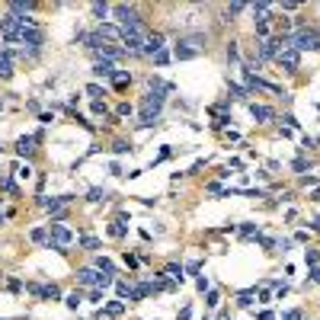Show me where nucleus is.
<instances>
[{"label": "nucleus", "instance_id": "17", "mask_svg": "<svg viewBox=\"0 0 320 320\" xmlns=\"http://www.w3.org/2000/svg\"><path fill=\"white\" fill-rule=\"evenodd\" d=\"M29 240H32V244H45L48 247V228H32L29 231Z\"/></svg>", "mask_w": 320, "mask_h": 320}, {"label": "nucleus", "instance_id": "2", "mask_svg": "<svg viewBox=\"0 0 320 320\" xmlns=\"http://www.w3.org/2000/svg\"><path fill=\"white\" fill-rule=\"evenodd\" d=\"M71 244H74V231H71L68 224H61V221H52V224H48V250L64 253Z\"/></svg>", "mask_w": 320, "mask_h": 320}, {"label": "nucleus", "instance_id": "46", "mask_svg": "<svg viewBox=\"0 0 320 320\" xmlns=\"http://www.w3.org/2000/svg\"><path fill=\"white\" fill-rule=\"evenodd\" d=\"M237 54H240V52H237V42H231V45H228V58H231V61H237Z\"/></svg>", "mask_w": 320, "mask_h": 320}, {"label": "nucleus", "instance_id": "49", "mask_svg": "<svg viewBox=\"0 0 320 320\" xmlns=\"http://www.w3.org/2000/svg\"><path fill=\"white\" fill-rule=\"evenodd\" d=\"M186 269H189L192 275H198V272H202V263H198V259H196V263H189V266H186Z\"/></svg>", "mask_w": 320, "mask_h": 320}, {"label": "nucleus", "instance_id": "55", "mask_svg": "<svg viewBox=\"0 0 320 320\" xmlns=\"http://www.w3.org/2000/svg\"><path fill=\"white\" fill-rule=\"evenodd\" d=\"M0 320H26V317H0Z\"/></svg>", "mask_w": 320, "mask_h": 320}, {"label": "nucleus", "instance_id": "43", "mask_svg": "<svg viewBox=\"0 0 320 320\" xmlns=\"http://www.w3.org/2000/svg\"><path fill=\"white\" fill-rule=\"evenodd\" d=\"M196 288L198 291H208V279H205V275H198V279H196Z\"/></svg>", "mask_w": 320, "mask_h": 320}, {"label": "nucleus", "instance_id": "34", "mask_svg": "<svg viewBox=\"0 0 320 320\" xmlns=\"http://www.w3.org/2000/svg\"><path fill=\"white\" fill-rule=\"evenodd\" d=\"M170 58H173V54H170L167 48H163V52H157V54H154V64H167Z\"/></svg>", "mask_w": 320, "mask_h": 320}, {"label": "nucleus", "instance_id": "29", "mask_svg": "<svg viewBox=\"0 0 320 320\" xmlns=\"http://www.w3.org/2000/svg\"><path fill=\"white\" fill-rule=\"evenodd\" d=\"M0 189H3V192H10V196H16V183L10 179V176H3V179H0Z\"/></svg>", "mask_w": 320, "mask_h": 320}, {"label": "nucleus", "instance_id": "33", "mask_svg": "<svg viewBox=\"0 0 320 320\" xmlns=\"http://www.w3.org/2000/svg\"><path fill=\"white\" fill-rule=\"evenodd\" d=\"M205 304H208V307H218V304H221V295L208 288V301H205Z\"/></svg>", "mask_w": 320, "mask_h": 320}, {"label": "nucleus", "instance_id": "3", "mask_svg": "<svg viewBox=\"0 0 320 320\" xmlns=\"http://www.w3.org/2000/svg\"><path fill=\"white\" fill-rule=\"evenodd\" d=\"M112 16H115V26H119V29H141V32H147V29H144V19L138 16L135 7L115 3V7H112Z\"/></svg>", "mask_w": 320, "mask_h": 320}, {"label": "nucleus", "instance_id": "22", "mask_svg": "<svg viewBox=\"0 0 320 320\" xmlns=\"http://www.w3.org/2000/svg\"><path fill=\"white\" fill-rule=\"evenodd\" d=\"M87 96H90L93 103H99V96H106V90H103L99 84H87Z\"/></svg>", "mask_w": 320, "mask_h": 320}, {"label": "nucleus", "instance_id": "23", "mask_svg": "<svg viewBox=\"0 0 320 320\" xmlns=\"http://www.w3.org/2000/svg\"><path fill=\"white\" fill-rule=\"evenodd\" d=\"M311 167H314V163H311V160H304V157H298L295 163H291V170H295V173H311Z\"/></svg>", "mask_w": 320, "mask_h": 320}, {"label": "nucleus", "instance_id": "24", "mask_svg": "<svg viewBox=\"0 0 320 320\" xmlns=\"http://www.w3.org/2000/svg\"><path fill=\"white\" fill-rule=\"evenodd\" d=\"M231 96H234V99H247V96H250V90L240 87V84H231Z\"/></svg>", "mask_w": 320, "mask_h": 320}, {"label": "nucleus", "instance_id": "48", "mask_svg": "<svg viewBox=\"0 0 320 320\" xmlns=\"http://www.w3.org/2000/svg\"><path fill=\"white\" fill-rule=\"evenodd\" d=\"M240 10H244V3H231V7H228V16H237Z\"/></svg>", "mask_w": 320, "mask_h": 320}, {"label": "nucleus", "instance_id": "6", "mask_svg": "<svg viewBox=\"0 0 320 320\" xmlns=\"http://www.w3.org/2000/svg\"><path fill=\"white\" fill-rule=\"evenodd\" d=\"M99 275H103V272H96L93 266H84V269H77V285H80V288H96Z\"/></svg>", "mask_w": 320, "mask_h": 320}, {"label": "nucleus", "instance_id": "47", "mask_svg": "<svg viewBox=\"0 0 320 320\" xmlns=\"http://www.w3.org/2000/svg\"><path fill=\"white\" fill-rule=\"evenodd\" d=\"M301 186H311L314 189V186H317V176H301Z\"/></svg>", "mask_w": 320, "mask_h": 320}, {"label": "nucleus", "instance_id": "36", "mask_svg": "<svg viewBox=\"0 0 320 320\" xmlns=\"http://www.w3.org/2000/svg\"><path fill=\"white\" fill-rule=\"evenodd\" d=\"M90 112H93V115H106L109 109H106V103H93V106H90Z\"/></svg>", "mask_w": 320, "mask_h": 320}, {"label": "nucleus", "instance_id": "4", "mask_svg": "<svg viewBox=\"0 0 320 320\" xmlns=\"http://www.w3.org/2000/svg\"><path fill=\"white\" fill-rule=\"evenodd\" d=\"M291 48L295 52H317L320 48V38L314 29H298L295 36H291Z\"/></svg>", "mask_w": 320, "mask_h": 320}, {"label": "nucleus", "instance_id": "45", "mask_svg": "<svg viewBox=\"0 0 320 320\" xmlns=\"http://www.w3.org/2000/svg\"><path fill=\"white\" fill-rule=\"evenodd\" d=\"M7 288H10V291H23V282H19V279H10Z\"/></svg>", "mask_w": 320, "mask_h": 320}, {"label": "nucleus", "instance_id": "51", "mask_svg": "<svg viewBox=\"0 0 320 320\" xmlns=\"http://www.w3.org/2000/svg\"><path fill=\"white\" fill-rule=\"evenodd\" d=\"M256 317H259V320H275V317H272V311H259Z\"/></svg>", "mask_w": 320, "mask_h": 320}, {"label": "nucleus", "instance_id": "38", "mask_svg": "<svg viewBox=\"0 0 320 320\" xmlns=\"http://www.w3.org/2000/svg\"><path fill=\"white\" fill-rule=\"evenodd\" d=\"M282 320H304V314H301V311H285Z\"/></svg>", "mask_w": 320, "mask_h": 320}, {"label": "nucleus", "instance_id": "12", "mask_svg": "<svg viewBox=\"0 0 320 320\" xmlns=\"http://www.w3.org/2000/svg\"><path fill=\"white\" fill-rule=\"evenodd\" d=\"M163 275H170L176 285H183V279H186V269L179 266V263H167V269H163Z\"/></svg>", "mask_w": 320, "mask_h": 320}, {"label": "nucleus", "instance_id": "8", "mask_svg": "<svg viewBox=\"0 0 320 320\" xmlns=\"http://www.w3.org/2000/svg\"><path fill=\"white\" fill-rule=\"evenodd\" d=\"M36 141H42V131H38V135H23L16 141V154H19V157H29V154L36 151Z\"/></svg>", "mask_w": 320, "mask_h": 320}, {"label": "nucleus", "instance_id": "31", "mask_svg": "<svg viewBox=\"0 0 320 320\" xmlns=\"http://www.w3.org/2000/svg\"><path fill=\"white\" fill-rule=\"evenodd\" d=\"M131 112H135V106H131V103H119V109H115V115H122V119H128Z\"/></svg>", "mask_w": 320, "mask_h": 320}, {"label": "nucleus", "instance_id": "1", "mask_svg": "<svg viewBox=\"0 0 320 320\" xmlns=\"http://www.w3.org/2000/svg\"><path fill=\"white\" fill-rule=\"evenodd\" d=\"M167 90H147L144 93V99H141V128H147V125H154L157 122V115H160V109H163V103H167V96H163Z\"/></svg>", "mask_w": 320, "mask_h": 320}, {"label": "nucleus", "instance_id": "25", "mask_svg": "<svg viewBox=\"0 0 320 320\" xmlns=\"http://www.w3.org/2000/svg\"><path fill=\"white\" fill-rule=\"evenodd\" d=\"M256 234H259V228H256V224H244V228H240V237H244V240H253Z\"/></svg>", "mask_w": 320, "mask_h": 320}, {"label": "nucleus", "instance_id": "57", "mask_svg": "<svg viewBox=\"0 0 320 320\" xmlns=\"http://www.w3.org/2000/svg\"><path fill=\"white\" fill-rule=\"evenodd\" d=\"M0 109H3V99H0Z\"/></svg>", "mask_w": 320, "mask_h": 320}, {"label": "nucleus", "instance_id": "52", "mask_svg": "<svg viewBox=\"0 0 320 320\" xmlns=\"http://www.w3.org/2000/svg\"><path fill=\"white\" fill-rule=\"evenodd\" d=\"M96 320H112V317H109L106 311H99V314H96Z\"/></svg>", "mask_w": 320, "mask_h": 320}, {"label": "nucleus", "instance_id": "50", "mask_svg": "<svg viewBox=\"0 0 320 320\" xmlns=\"http://www.w3.org/2000/svg\"><path fill=\"white\" fill-rule=\"evenodd\" d=\"M38 122H42V125H52L54 119H52V115H48V112H38Z\"/></svg>", "mask_w": 320, "mask_h": 320}, {"label": "nucleus", "instance_id": "10", "mask_svg": "<svg viewBox=\"0 0 320 320\" xmlns=\"http://www.w3.org/2000/svg\"><path fill=\"white\" fill-rule=\"evenodd\" d=\"M198 48H192V45H186L183 38H179V42H176V48H173V58L176 61H192V58H198Z\"/></svg>", "mask_w": 320, "mask_h": 320}, {"label": "nucleus", "instance_id": "41", "mask_svg": "<svg viewBox=\"0 0 320 320\" xmlns=\"http://www.w3.org/2000/svg\"><path fill=\"white\" fill-rule=\"evenodd\" d=\"M179 320H192V304H183V311H179Z\"/></svg>", "mask_w": 320, "mask_h": 320}, {"label": "nucleus", "instance_id": "56", "mask_svg": "<svg viewBox=\"0 0 320 320\" xmlns=\"http://www.w3.org/2000/svg\"><path fill=\"white\" fill-rule=\"evenodd\" d=\"M3 218H7V214H0V224H3Z\"/></svg>", "mask_w": 320, "mask_h": 320}, {"label": "nucleus", "instance_id": "16", "mask_svg": "<svg viewBox=\"0 0 320 320\" xmlns=\"http://www.w3.org/2000/svg\"><path fill=\"white\" fill-rule=\"evenodd\" d=\"M253 301H256V288L240 291V295H237V307H253Z\"/></svg>", "mask_w": 320, "mask_h": 320}, {"label": "nucleus", "instance_id": "54", "mask_svg": "<svg viewBox=\"0 0 320 320\" xmlns=\"http://www.w3.org/2000/svg\"><path fill=\"white\" fill-rule=\"evenodd\" d=\"M314 231H320V214H317V218H314Z\"/></svg>", "mask_w": 320, "mask_h": 320}, {"label": "nucleus", "instance_id": "15", "mask_svg": "<svg viewBox=\"0 0 320 320\" xmlns=\"http://www.w3.org/2000/svg\"><path fill=\"white\" fill-rule=\"evenodd\" d=\"M112 84H115V90H125V87L131 84V74H128V71H115V74H112Z\"/></svg>", "mask_w": 320, "mask_h": 320}, {"label": "nucleus", "instance_id": "13", "mask_svg": "<svg viewBox=\"0 0 320 320\" xmlns=\"http://www.w3.org/2000/svg\"><path fill=\"white\" fill-rule=\"evenodd\" d=\"M93 269L103 272V275H115V263H112V259H106V256H96V259H93Z\"/></svg>", "mask_w": 320, "mask_h": 320}, {"label": "nucleus", "instance_id": "7", "mask_svg": "<svg viewBox=\"0 0 320 320\" xmlns=\"http://www.w3.org/2000/svg\"><path fill=\"white\" fill-rule=\"evenodd\" d=\"M163 48H167V45H163V36H160V32H147V36H144V48H141V54H151V58H154V54L163 52Z\"/></svg>", "mask_w": 320, "mask_h": 320}, {"label": "nucleus", "instance_id": "39", "mask_svg": "<svg viewBox=\"0 0 320 320\" xmlns=\"http://www.w3.org/2000/svg\"><path fill=\"white\" fill-rule=\"evenodd\" d=\"M307 282H311V285H320V266L311 269V279H307Z\"/></svg>", "mask_w": 320, "mask_h": 320}, {"label": "nucleus", "instance_id": "53", "mask_svg": "<svg viewBox=\"0 0 320 320\" xmlns=\"http://www.w3.org/2000/svg\"><path fill=\"white\" fill-rule=\"evenodd\" d=\"M311 202H320V186L314 189V196H311Z\"/></svg>", "mask_w": 320, "mask_h": 320}, {"label": "nucleus", "instance_id": "18", "mask_svg": "<svg viewBox=\"0 0 320 320\" xmlns=\"http://www.w3.org/2000/svg\"><path fill=\"white\" fill-rule=\"evenodd\" d=\"M125 307H128L125 301H106V314H109V317H122Z\"/></svg>", "mask_w": 320, "mask_h": 320}, {"label": "nucleus", "instance_id": "27", "mask_svg": "<svg viewBox=\"0 0 320 320\" xmlns=\"http://www.w3.org/2000/svg\"><path fill=\"white\" fill-rule=\"evenodd\" d=\"M304 263H307V266L314 269V266L320 263V253H317V250H304Z\"/></svg>", "mask_w": 320, "mask_h": 320}, {"label": "nucleus", "instance_id": "42", "mask_svg": "<svg viewBox=\"0 0 320 320\" xmlns=\"http://www.w3.org/2000/svg\"><path fill=\"white\" fill-rule=\"evenodd\" d=\"M125 266H128V269L138 266V256H135V253H125Z\"/></svg>", "mask_w": 320, "mask_h": 320}, {"label": "nucleus", "instance_id": "32", "mask_svg": "<svg viewBox=\"0 0 320 320\" xmlns=\"http://www.w3.org/2000/svg\"><path fill=\"white\" fill-rule=\"evenodd\" d=\"M128 151H131L128 141H112V154H128Z\"/></svg>", "mask_w": 320, "mask_h": 320}, {"label": "nucleus", "instance_id": "58", "mask_svg": "<svg viewBox=\"0 0 320 320\" xmlns=\"http://www.w3.org/2000/svg\"><path fill=\"white\" fill-rule=\"evenodd\" d=\"M317 38H320V32H317Z\"/></svg>", "mask_w": 320, "mask_h": 320}, {"label": "nucleus", "instance_id": "19", "mask_svg": "<svg viewBox=\"0 0 320 320\" xmlns=\"http://www.w3.org/2000/svg\"><path fill=\"white\" fill-rule=\"evenodd\" d=\"M64 304H68L71 311H77V307L84 304V291H80V288H77V291H71V295L64 298Z\"/></svg>", "mask_w": 320, "mask_h": 320}, {"label": "nucleus", "instance_id": "35", "mask_svg": "<svg viewBox=\"0 0 320 320\" xmlns=\"http://www.w3.org/2000/svg\"><path fill=\"white\" fill-rule=\"evenodd\" d=\"M253 29H256V36L263 38V42H266V36H269V23H256Z\"/></svg>", "mask_w": 320, "mask_h": 320}, {"label": "nucleus", "instance_id": "5", "mask_svg": "<svg viewBox=\"0 0 320 320\" xmlns=\"http://www.w3.org/2000/svg\"><path fill=\"white\" fill-rule=\"evenodd\" d=\"M275 61H279V68H285L291 74V71H298L301 68V54L295 52V48H285V52H279L275 54Z\"/></svg>", "mask_w": 320, "mask_h": 320}, {"label": "nucleus", "instance_id": "30", "mask_svg": "<svg viewBox=\"0 0 320 320\" xmlns=\"http://www.w3.org/2000/svg\"><path fill=\"white\" fill-rule=\"evenodd\" d=\"M103 198H106V192H103V189H96V186H93V189L87 192V202H103Z\"/></svg>", "mask_w": 320, "mask_h": 320}, {"label": "nucleus", "instance_id": "26", "mask_svg": "<svg viewBox=\"0 0 320 320\" xmlns=\"http://www.w3.org/2000/svg\"><path fill=\"white\" fill-rule=\"evenodd\" d=\"M106 13H109V7H106V3H93V16H96L99 23H106Z\"/></svg>", "mask_w": 320, "mask_h": 320}, {"label": "nucleus", "instance_id": "44", "mask_svg": "<svg viewBox=\"0 0 320 320\" xmlns=\"http://www.w3.org/2000/svg\"><path fill=\"white\" fill-rule=\"evenodd\" d=\"M90 301H93V304H103V291L93 288V291H90Z\"/></svg>", "mask_w": 320, "mask_h": 320}, {"label": "nucleus", "instance_id": "37", "mask_svg": "<svg viewBox=\"0 0 320 320\" xmlns=\"http://www.w3.org/2000/svg\"><path fill=\"white\" fill-rule=\"evenodd\" d=\"M16 176H19V179H29V176H32V167H29V163H26V167H16Z\"/></svg>", "mask_w": 320, "mask_h": 320}, {"label": "nucleus", "instance_id": "14", "mask_svg": "<svg viewBox=\"0 0 320 320\" xmlns=\"http://www.w3.org/2000/svg\"><path fill=\"white\" fill-rule=\"evenodd\" d=\"M93 74H96V77H112L115 64L112 61H96V64H93Z\"/></svg>", "mask_w": 320, "mask_h": 320}, {"label": "nucleus", "instance_id": "28", "mask_svg": "<svg viewBox=\"0 0 320 320\" xmlns=\"http://www.w3.org/2000/svg\"><path fill=\"white\" fill-rule=\"evenodd\" d=\"M80 247L84 250H99V240L96 237H80Z\"/></svg>", "mask_w": 320, "mask_h": 320}, {"label": "nucleus", "instance_id": "9", "mask_svg": "<svg viewBox=\"0 0 320 320\" xmlns=\"http://www.w3.org/2000/svg\"><path fill=\"white\" fill-rule=\"evenodd\" d=\"M250 115L256 119L259 125H266V122H272V119H275V109L272 106H259V103H250Z\"/></svg>", "mask_w": 320, "mask_h": 320}, {"label": "nucleus", "instance_id": "21", "mask_svg": "<svg viewBox=\"0 0 320 320\" xmlns=\"http://www.w3.org/2000/svg\"><path fill=\"white\" fill-rule=\"evenodd\" d=\"M115 295H119V301H125V298L131 301V285L125 282V279H119V282H115Z\"/></svg>", "mask_w": 320, "mask_h": 320}, {"label": "nucleus", "instance_id": "20", "mask_svg": "<svg viewBox=\"0 0 320 320\" xmlns=\"http://www.w3.org/2000/svg\"><path fill=\"white\" fill-rule=\"evenodd\" d=\"M147 295H151V282H144V285H135V288H131V301H144Z\"/></svg>", "mask_w": 320, "mask_h": 320}, {"label": "nucleus", "instance_id": "11", "mask_svg": "<svg viewBox=\"0 0 320 320\" xmlns=\"http://www.w3.org/2000/svg\"><path fill=\"white\" fill-rule=\"evenodd\" d=\"M96 36L103 38V42H106V38H119V42H122V29H119L115 23H99L96 26Z\"/></svg>", "mask_w": 320, "mask_h": 320}, {"label": "nucleus", "instance_id": "40", "mask_svg": "<svg viewBox=\"0 0 320 320\" xmlns=\"http://www.w3.org/2000/svg\"><path fill=\"white\" fill-rule=\"evenodd\" d=\"M282 122H288V125H285V128H301V122H298V119H295V115H285V119H282Z\"/></svg>", "mask_w": 320, "mask_h": 320}]
</instances>
